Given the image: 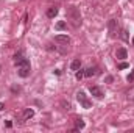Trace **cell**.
I'll return each mask as SVG.
<instances>
[{
  "label": "cell",
  "mask_w": 134,
  "mask_h": 133,
  "mask_svg": "<svg viewBox=\"0 0 134 133\" xmlns=\"http://www.w3.org/2000/svg\"><path fill=\"white\" fill-rule=\"evenodd\" d=\"M97 74V69H94V67H87L86 70H84V75L86 77H92V75H95Z\"/></svg>",
  "instance_id": "obj_11"
},
{
  "label": "cell",
  "mask_w": 134,
  "mask_h": 133,
  "mask_svg": "<svg viewBox=\"0 0 134 133\" xmlns=\"http://www.w3.org/2000/svg\"><path fill=\"white\" fill-rule=\"evenodd\" d=\"M5 125H6V127H8V129H9V127H11V125H13V122H11V121H6V122H5Z\"/></svg>",
  "instance_id": "obj_19"
},
{
  "label": "cell",
  "mask_w": 134,
  "mask_h": 133,
  "mask_svg": "<svg viewBox=\"0 0 134 133\" xmlns=\"http://www.w3.org/2000/svg\"><path fill=\"white\" fill-rule=\"evenodd\" d=\"M76 100H78V102L81 103V106H83V108H86V110L92 106V102H91V100H89L87 97H86V94H84L83 91L76 93Z\"/></svg>",
  "instance_id": "obj_2"
},
{
  "label": "cell",
  "mask_w": 134,
  "mask_h": 133,
  "mask_svg": "<svg viewBox=\"0 0 134 133\" xmlns=\"http://www.w3.org/2000/svg\"><path fill=\"white\" fill-rule=\"evenodd\" d=\"M128 66H130L128 63H120V64H119V69H126Z\"/></svg>",
  "instance_id": "obj_16"
},
{
  "label": "cell",
  "mask_w": 134,
  "mask_h": 133,
  "mask_svg": "<svg viewBox=\"0 0 134 133\" xmlns=\"http://www.w3.org/2000/svg\"><path fill=\"white\" fill-rule=\"evenodd\" d=\"M120 38L125 39V41H128V39H130V38H128V32H126V30H122V32H120Z\"/></svg>",
  "instance_id": "obj_13"
},
{
  "label": "cell",
  "mask_w": 134,
  "mask_h": 133,
  "mask_svg": "<svg viewBox=\"0 0 134 133\" xmlns=\"http://www.w3.org/2000/svg\"><path fill=\"white\" fill-rule=\"evenodd\" d=\"M133 44H134V38H133Z\"/></svg>",
  "instance_id": "obj_21"
},
{
  "label": "cell",
  "mask_w": 134,
  "mask_h": 133,
  "mask_svg": "<svg viewBox=\"0 0 134 133\" xmlns=\"http://www.w3.org/2000/svg\"><path fill=\"white\" fill-rule=\"evenodd\" d=\"M115 57H117L119 60H125V58H128V52H126V49H123V47L117 49V52H115Z\"/></svg>",
  "instance_id": "obj_6"
},
{
  "label": "cell",
  "mask_w": 134,
  "mask_h": 133,
  "mask_svg": "<svg viewBox=\"0 0 134 133\" xmlns=\"http://www.w3.org/2000/svg\"><path fill=\"white\" fill-rule=\"evenodd\" d=\"M112 80H114V78H112L111 75H108V77H106V81H108V83H112Z\"/></svg>",
  "instance_id": "obj_18"
},
{
  "label": "cell",
  "mask_w": 134,
  "mask_h": 133,
  "mask_svg": "<svg viewBox=\"0 0 134 133\" xmlns=\"http://www.w3.org/2000/svg\"><path fill=\"white\" fill-rule=\"evenodd\" d=\"M56 14H58V8H48L47 9V17L53 19V17H56Z\"/></svg>",
  "instance_id": "obj_9"
},
{
  "label": "cell",
  "mask_w": 134,
  "mask_h": 133,
  "mask_svg": "<svg viewBox=\"0 0 134 133\" xmlns=\"http://www.w3.org/2000/svg\"><path fill=\"white\" fill-rule=\"evenodd\" d=\"M33 116H34V110H31V108H27L24 111V119H31Z\"/></svg>",
  "instance_id": "obj_10"
},
{
  "label": "cell",
  "mask_w": 134,
  "mask_h": 133,
  "mask_svg": "<svg viewBox=\"0 0 134 133\" xmlns=\"http://www.w3.org/2000/svg\"><path fill=\"white\" fill-rule=\"evenodd\" d=\"M67 27V24L64 21H59V22H56V30H64Z\"/></svg>",
  "instance_id": "obj_12"
},
{
  "label": "cell",
  "mask_w": 134,
  "mask_h": 133,
  "mask_svg": "<svg viewBox=\"0 0 134 133\" xmlns=\"http://www.w3.org/2000/svg\"><path fill=\"white\" fill-rule=\"evenodd\" d=\"M84 77V72L83 70H80V72H76V80H81Z\"/></svg>",
  "instance_id": "obj_15"
},
{
  "label": "cell",
  "mask_w": 134,
  "mask_h": 133,
  "mask_svg": "<svg viewBox=\"0 0 134 133\" xmlns=\"http://www.w3.org/2000/svg\"><path fill=\"white\" fill-rule=\"evenodd\" d=\"M55 41H56L58 44H63V45H69V44H70V38H69L67 34H56V36H55Z\"/></svg>",
  "instance_id": "obj_4"
},
{
  "label": "cell",
  "mask_w": 134,
  "mask_h": 133,
  "mask_svg": "<svg viewBox=\"0 0 134 133\" xmlns=\"http://www.w3.org/2000/svg\"><path fill=\"white\" fill-rule=\"evenodd\" d=\"M76 129H80V130H81V129H84V122H83L81 119H78V121H76Z\"/></svg>",
  "instance_id": "obj_14"
},
{
  "label": "cell",
  "mask_w": 134,
  "mask_h": 133,
  "mask_svg": "<svg viewBox=\"0 0 134 133\" xmlns=\"http://www.w3.org/2000/svg\"><path fill=\"white\" fill-rule=\"evenodd\" d=\"M67 19L70 21V24L73 27H80L81 25V14L80 9L76 6H69L67 8Z\"/></svg>",
  "instance_id": "obj_1"
},
{
  "label": "cell",
  "mask_w": 134,
  "mask_h": 133,
  "mask_svg": "<svg viewBox=\"0 0 134 133\" xmlns=\"http://www.w3.org/2000/svg\"><path fill=\"white\" fill-rule=\"evenodd\" d=\"M80 67H81L80 58H76V60H73V61L70 63V69H72V70H80Z\"/></svg>",
  "instance_id": "obj_8"
},
{
  "label": "cell",
  "mask_w": 134,
  "mask_h": 133,
  "mask_svg": "<svg viewBox=\"0 0 134 133\" xmlns=\"http://www.w3.org/2000/svg\"><path fill=\"white\" fill-rule=\"evenodd\" d=\"M126 80H128V81H133V80H134V70L128 75V78H126Z\"/></svg>",
  "instance_id": "obj_17"
},
{
  "label": "cell",
  "mask_w": 134,
  "mask_h": 133,
  "mask_svg": "<svg viewBox=\"0 0 134 133\" xmlns=\"http://www.w3.org/2000/svg\"><path fill=\"white\" fill-rule=\"evenodd\" d=\"M89 91H91V94L94 96V97H97V99H103V89L101 88H98V86H91L89 88Z\"/></svg>",
  "instance_id": "obj_5"
},
{
  "label": "cell",
  "mask_w": 134,
  "mask_h": 133,
  "mask_svg": "<svg viewBox=\"0 0 134 133\" xmlns=\"http://www.w3.org/2000/svg\"><path fill=\"white\" fill-rule=\"evenodd\" d=\"M3 108H5V105H3V103H2V102H0V111H2V110H3Z\"/></svg>",
  "instance_id": "obj_20"
},
{
  "label": "cell",
  "mask_w": 134,
  "mask_h": 133,
  "mask_svg": "<svg viewBox=\"0 0 134 133\" xmlns=\"http://www.w3.org/2000/svg\"><path fill=\"white\" fill-rule=\"evenodd\" d=\"M17 74H19V77H22V78L28 77V75H30V63L27 61V63L20 64V66L17 67Z\"/></svg>",
  "instance_id": "obj_3"
},
{
  "label": "cell",
  "mask_w": 134,
  "mask_h": 133,
  "mask_svg": "<svg viewBox=\"0 0 134 133\" xmlns=\"http://www.w3.org/2000/svg\"><path fill=\"white\" fill-rule=\"evenodd\" d=\"M108 28H109V33L111 34H115V32H117V21L115 19H111L109 24H108Z\"/></svg>",
  "instance_id": "obj_7"
}]
</instances>
